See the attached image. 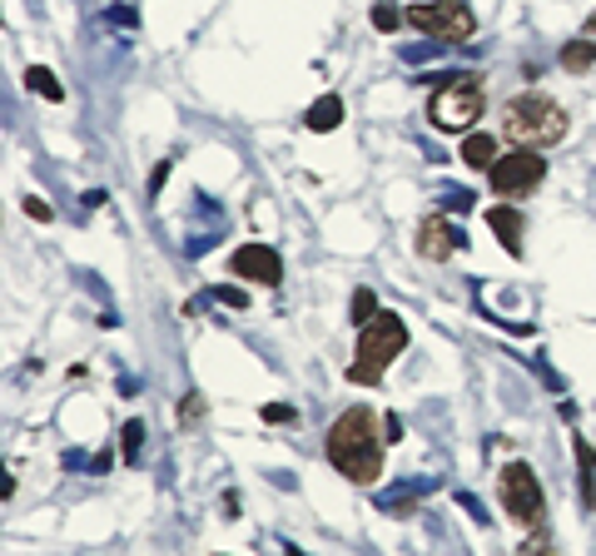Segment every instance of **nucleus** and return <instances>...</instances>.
Returning a JSON list of instances; mask_svg holds the SVG:
<instances>
[{
	"label": "nucleus",
	"mask_w": 596,
	"mask_h": 556,
	"mask_svg": "<svg viewBox=\"0 0 596 556\" xmlns=\"http://www.w3.org/2000/svg\"><path fill=\"white\" fill-rule=\"evenodd\" d=\"M348 313H353V323H358V328L373 323V318L383 313V308H378V298H373V288H358V294H353V308H348Z\"/></svg>",
	"instance_id": "dca6fc26"
},
{
	"label": "nucleus",
	"mask_w": 596,
	"mask_h": 556,
	"mask_svg": "<svg viewBox=\"0 0 596 556\" xmlns=\"http://www.w3.org/2000/svg\"><path fill=\"white\" fill-rule=\"evenodd\" d=\"M25 90H30V95H40V100H50V105H60V100H65V85H60L45 65H30L25 70Z\"/></svg>",
	"instance_id": "4468645a"
},
{
	"label": "nucleus",
	"mask_w": 596,
	"mask_h": 556,
	"mask_svg": "<svg viewBox=\"0 0 596 556\" xmlns=\"http://www.w3.org/2000/svg\"><path fill=\"white\" fill-rule=\"evenodd\" d=\"M383 432H388V442H403V422H398L393 413L383 418Z\"/></svg>",
	"instance_id": "393cba45"
},
{
	"label": "nucleus",
	"mask_w": 596,
	"mask_h": 556,
	"mask_svg": "<svg viewBox=\"0 0 596 556\" xmlns=\"http://www.w3.org/2000/svg\"><path fill=\"white\" fill-rule=\"evenodd\" d=\"M214 303H224V308H249V294H244V288H214Z\"/></svg>",
	"instance_id": "6ab92c4d"
},
{
	"label": "nucleus",
	"mask_w": 596,
	"mask_h": 556,
	"mask_svg": "<svg viewBox=\"0 0 596 556\" xmlns=\"http://www.w3.org/2000/svg\"><path fill=\"white\" fill-rule=\"evenodd\" d=\"M522 556H557V547H552L547 537H532L527 547H522Z\"/></svg>",
	"instance_id": "4be33fe9"
},
{
	"label": "nucleus",
	"mask_w": 596,
	"mask_h": 556,
	"mask_svg": "<svg viewBox=\"0 0 596 556\" xmlns=\"http://www.w3.org/2000/svg\"><path fill=\"white\" fill-rule=\"evenodd\" d=\"M572 452H577V462H582V502L596 507V452L587 437H572Z\"/></svg>",
	"instance_id": "ddd939ff"
},
{
	"label": "nucleus",
	"mask_w": 596,
	"mask_h": 556,
	"mask_svg": "<svg viewBox=\"0 0 596 556\" xmlns=\"http://www.w3.org/2000/svg\"><path fill=\"white\" fill-rule=\"evenodd\" d=\"M596 65V45L592 40H572L567 50H562V70H572V75H587Z\"/></svg>",
	"instance_id": "2eb2a0df"
},
{
	"label": "nucleus",
	"mask_w": 596,
	"mask_h": 556,
	"mask_svg": "<svg viewBox=\"0 0 596 556\" xmlns=\"http://www.w3.org/2000/svg\"><path fill=\"white\" fill-rule=\"evenodd\" d=\"M587 30H592V35H596V10H592V16H587Z\"/></svg>",
	"instance_id": "cd10ccee"
},
{
	"label": "nucleus",
	"mask_w": 596,
	"mask_h": 556,
	"mask_svg": "<svg viewBox=\"0 0 596 556\" xmlns=\"http://www.w3.org/2000/svg\"><path fill=\"white\" fill-rule=\"evenodd\" d=\"M408 348V328L398 313H378L373 323H363V333H358V358L353 368H348V378L363 388H378L388 373V363H393L398 353Z\"/></svg>",
	"instance_id": "7ed1b4c3"
},
{
	"label": "nucleus",
	"mask_w": 596,
	"mask_h": 556,
	"mask_svg": "<svg viewBox=\"0 0 596 556\" xmlns=\"http://www.w3.org/2000/svg\"><path fill=\"white\" fill-rule=\"evenodd\" d=\"M443 204H448V209H458V214H462V209H472V194H467V189H458V194H448Z\"/></svg>",
	"instance_id": "b1692460"
},
{
	"label": "nucleus",
	"mask_w": 596,
	"mask_h": 556,
	"mask_svg": "<svg viewBox=\"0 0 596 556\" xmlns=\"http://www.w3.org/2000/svg\"><path fill=\"white\" fill-rule=\"evenodd\" d=\"M467 244V234L462 229H452V224L443 219V214H433V219H423L418 224V254L423 259H433V264H443V259H452V254Z\"/></svg>",
	"instance_id": "1a4fd4ad"
},
{
	"label": "nucleus",
	"mask_w": 596,
	"mask_h": 556,
	"mask_svg": "<svg viewBox=\"0 0 596 556\" xmlns=\"http://www.w3.org/2000/svg\"><path fill=\"white\" fill-rule=\"evenodd\" d=\"M20 209H25L35 224H50V204H45V199H35V194H30V199H20Z\"/></svg>",
	"instance_id": "aec40b11"
},
{
	"label": "nucleus",
	"mask_w": 596,
	"mask_h": 556,
	"mask_svg": "<svg viewBox=\"0 0 596 556\" xmlns=\"http://www.w3.org/2000/svg\"><path fill=\"white\" fill-rule=\"evenodd\" d=\"M304 125L314 130V135H328V130H338V125H343V100H338V95L314 100V105H308V115H304Z\"/></svg>",
	"instance_id": "9b49d317"
},
{
	"label": "nucleus",
	"mask_w": 596,
	"mask_h": 556,
	"mask_svg": "<svg viewBox=\"0 0 596 556\" xmlns=\"http://www.w3.org/2000/svg\"><path fill=\"white\" fill-rule=\"evenodd\" d=\"M403 20H408V16H398V10H393V6H383V0H378V6H373V25L383 30V35H393V30L403 25Z\"/></svg>",
	"instance_id": "f3484780"
},
{
	"label": "nucleus",
	"mask_w": 596,
	"mask_h": 556,
	"mask_svg": "<svg viewBox=\"0 0 596 556\" xmlns=\"http://www.w3.org/2000/svg\"><path fill=\"white\" fill-rule=\"evenodd\" d=\"M408 25L423 30V35L443 40H472V30H477V16H472V6H462V0H428V6H413L408 10Z\"/></svg>",
	"instance_id": "0eeeda50"
},
{
	"label": "nucleus",
	"mask_w": 596,
	"mask_h": 556,
	"mask_svg": "<svg viewBox=\"0 0 596 556\" xmlns=\"http://www.w3.org/2000/svg\"><path fill=\"white\" fill-rule=\"evenodd\" d=\"M487 229L497 234V244L512 254V259H522V234H527V219H522L517 204H492V209H487Z\"/></svg>",
	"instance_id": "9d476101"
},
{
	"label": "nucleus",
	"mask_w": 596,
	"mask_h": 556,
	"mask_svg": "<svg viewBox=\"0 0 596 556\" xmlns=\"http://www.w3.org/2000/svg\"><path fill=\"white\" fill-rule=\"evenodd\" d=\"M462 164H467V169H492V164H497V140L482 135V130H467V140H462Z\"/></svg>",
	"instance_id": "f8f14e48"
},
{
	"label": "nucleus",
	"mask_w": 596,
	"mask_h": 556,
	"mask_svg": "<svg viewBox=\"0 0 596 556\" xmlns=\"http://www.w3.org/2000/svg\"><path fill=\"white\" fill-rule=\"evenodd\" d=\"M164 174H169V159L160 164V169H154V179H150V194H160V184H164Z\"/></svg>",
	"instance_id": "bb28decb"
},
{
	"label": "nucleus",
	"mask_w": 596,
	"mask_h": 556,
	"mask_svg": "<svg viewBox=\"0 0 596 556\" xmlns=\"http://www.w3.org/2000/svg\"><path fill=\"white\" fill-rule=\"evenodd\" d=\"M502 135L517 150H547V144L567 140V110L552 95H542V90H522L502 110Z\"/></svg>",
	"instance_id": "f03ea898"
},
{
	"label": "nucleus",
	"mask_w": 596,
	"mask_h": 556,
	"mask_svg": "<svg viewBox=\"0 0 596 556\" xmlns=\"http://www.w3.org/2000/svg\"><path fill=\"white\" fill-rule=\"evenodd\" d=\"M140 447H145V422H125V462H135L140 457Z\"/></svg>",
	"instance_id": "a211bd4d"
},
{
	"label": "nucleus",
	"mask_w": 596,
	"mask_h": 556,
	"mask_svg": "<svg viewBox=\"0 0 596 556\" xmlns=\"http://www.w3.org/2000/svg\"><path fill=\"white\" fill-rule=\"evenodd\" d=\"M264 422H294V408L289 403H269L264 408Z\"/></svg>",
	"instance_id": "412c9836"
},
{
	"label": "nucleus",
	"mask_w": 596,
	"mask_h": 556,
	"mask_svg": "<svg viewBox=\"0 0 596 556\" xmlns=\"http://www.w3.org/2000/svg\"><path fill=\"white\" fill-rule=\"evenodd\" d=\"M497 492H502V512H507L517 527H542L547 517V497H542V482L527 462H507L497 477Z\"/></svg>",
	"instance_id": "39448f33"
},
{
	"label": "nucleus",
	"mask_w": 596,
	"mask_h": 556,
	"mask_svg": "<svg viewBox=\"0 0 596 556\" xmlns=\"http://www.w3.org/2000/svg\"><path fill=\"white\" fill-rule=\"evenodd\" d=\"M328 462L358 487H373L383 477V442H378V418L373 408H348L343 418L328 428Z\"/></svg>",
	"instance_id": "f257e3e1"
},
{
	"label": "nucleus",
	"mask_w": 596,
	"mask_h": 556,
	"mask_svg": "<svg viewBox=\"0 0 596 556\" xmlns=\"http://www.w3.org/2000/svg\"><path fill=\"white\" fill-rule=\"evenodd\" d=\"M492 179V194L507 204L527 199V194H537V184L547 179V159H542V150H512V154H497V164L487 169Z\"/></svg>",
	"instance_id": "423d86ee"
},
{
	"label": "nucleus",
	"mask_w": 596,
	"mask_h": 556,
	"mask_svg": "<svg viewBox=\"0 0 596 556\" xmlns=\"http://www.w3.org/2000/svg\"><path fill=\"white\" fill-rule=\"evenodd\" d=\"M199 418H204V398L189 393V403H184V422H199Z\"/></svg>",
	"instance_id": "5701e85b"
},
{
	"label": "nucleus",
	"mask_w": 596,
	"mask_h": 556,
	"mask_svg": "<svg viewBox=\"0 0 596 556\" xmlns=\"http://www.w3.org/2000/svg\"><path fill=\"white\" fill-rule=\"evenodd\" d=\"M482 75H472V70H462V75H448V85L433 95V105H428V120H433L438 130H448V135H458V130H472L482 120Z\"/></svg>",
	"instance_id": "20e7f679"
},
{
	"label": "nucleus",
	"mask_w": 596,
	"mask_h": 556,
	"mask_svg": "<svg viewBox=\"0 0 596 556\" xmlns=\"http://www.w3.org/2000/svg\"><path fill=\"white\" fill-rule=\"evenodd\" d=\"M229 274H234V278H244V284L279 288V284H284V259L269 249V244H244V249H234Z\"/></svg>",
	"instance_id": "6e6552de"
},
{
	"label": "nucleus",
	"mask_w": 596,
	"mask_h": 556,
	"mask_svg": "<svg viewBox=\"0 0 596 556\" xmlns=\"http://www.w3.org/2000/svg\"><path fill=\"white\" fill-rule=\"evenodd\" d=\"M105 199H110L105 189H90V194H85V209H100V204H105Z\"/></svg>",
	"instance_id": "a878e982"
}]
</instances>
